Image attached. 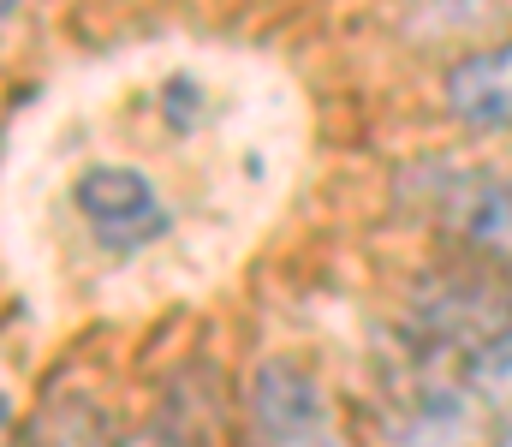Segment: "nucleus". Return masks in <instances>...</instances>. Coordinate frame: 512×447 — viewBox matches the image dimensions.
<instances>
[{
  "label": "nucleus",
  "mask_w": 512,
  "mask_h": 447,
  "mask_svg": "<svg viewBox=\"0 0 512 447\" xmlns=\"http://www.w3.org/2000/svg\"><path fill=\"white\" fill-rule=\"evenodd\" d=\"M465 394H471L489 418L512 424V328L489 334V340L465 358Z\"/></svg>",
  "instance_id": "4"
},
{
  "label": "nucleus",
  "mask_w": 512,
  "mask_h": 447,
  "mask_svg": "<svg viewBox=\"0 0 512 447\" xmlns=\"http://www.w3.org/2000/svg\"><path fill=\"white\" fill-rule=\"evenodd\" d=\"M78 215L90 221V233L108 245V251H137L149 239L167 233V209L161 197L149 191L143 173L131 167H90L78 179Z\"/></svg>",
  "instance_id": "1"
},
{
  "label": "nucleus",
  "mask_w": 512,
  "mask_h": 447,
  "mask_svg": "<svg viewBox=\"0 0 512 447\" xmlns=\"http://www.w3.org/2000/svg\"><path fill=\"white\" fill-rule=\"evenodd\" d=\"M251 418H256V442L262 447H340L322 388L304 370H292V364H268L256 376Z\"/></svg>",
  "instance_id": "2"
},
{
  "label": "nucleus",
  "mask_w": 512,
  "mask_h": 447,
  "mask_svg": "<svg viewBox=\"0 0 512 447\" xmlns=\"http://www.w3.org/2000/svg\"><path fill=\"white\" fill-rule=\"evenodd\" d=\"M447 108L471 132H512V42L471 54L447 72Z\"/></svg>",
  "instance_id": "3"
}]
</instances>
